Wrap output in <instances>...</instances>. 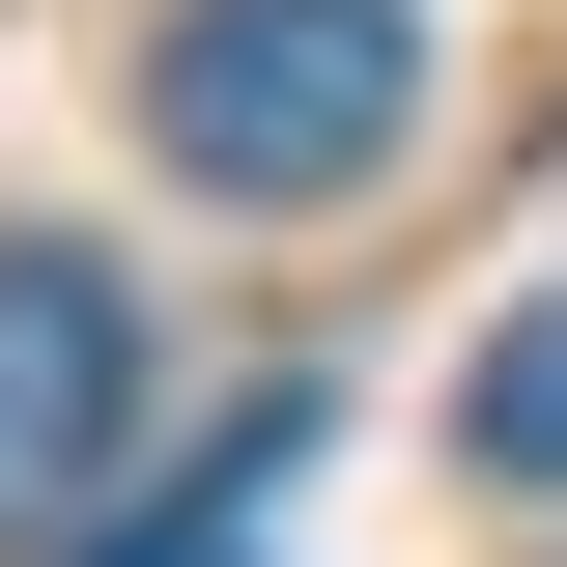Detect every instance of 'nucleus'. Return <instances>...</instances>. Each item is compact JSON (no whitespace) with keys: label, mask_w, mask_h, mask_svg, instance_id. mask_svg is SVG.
I'll use <instances>...</instances> for the list:
<instances>
[{"label":"nucleus","mask_w":567,"mask_h":567,"mask_svg":"<svg viewBox=\"0 0 567 567\" xmlns=\"http://www.w3.org/2000/svg\"><path fill=\"white\" fill-rule=\"evenodd\" d=\"M114 454H142V312H114V256L0 227V539H85Z\"/></svg>","instance_id":"obj_2"},{"label":"nucleus","mask_w":567,"mask_h":567,"mask_svg":"<svg viewBox=\"0 0 567 567\" xmlns=\"http://www.w3.org/2000/svg\"><path fill=\"white\" fill-rule=\"evenodd\" d=\"M454 454H483V483H567V284L511 312L483 369H454Z\"/></svg>","instance_id":"obj_3"},{"label":"nucleus","mask_w":567,"mask_h":567,"mask_svg":"<svg viewBox=\"0 0 567 567\" xmlns=\"http://www.w3.org/2000/svg\"><path fill=\"white\" fill-rule=\"evenodd\" d=\"M85 567H256V539H227V511H142V539H85Z\"/></svg>","instance_id":"obj_4"},{"label":"nucleus","mask_w":567,"mask_h":567,"mask_svg":"<svg viewBox=\"0 0 567 567\" xmlns=\"http://www.w3.org/2000/svg\"><path fill=\"white\" fill-rule=\"evenodd\" d=\"M398 114H425V29L398 0H171L142 29V142L199 171V199H369L398 171Z\"/></svg>","instance_id":"obj_1"}]
</instances>
